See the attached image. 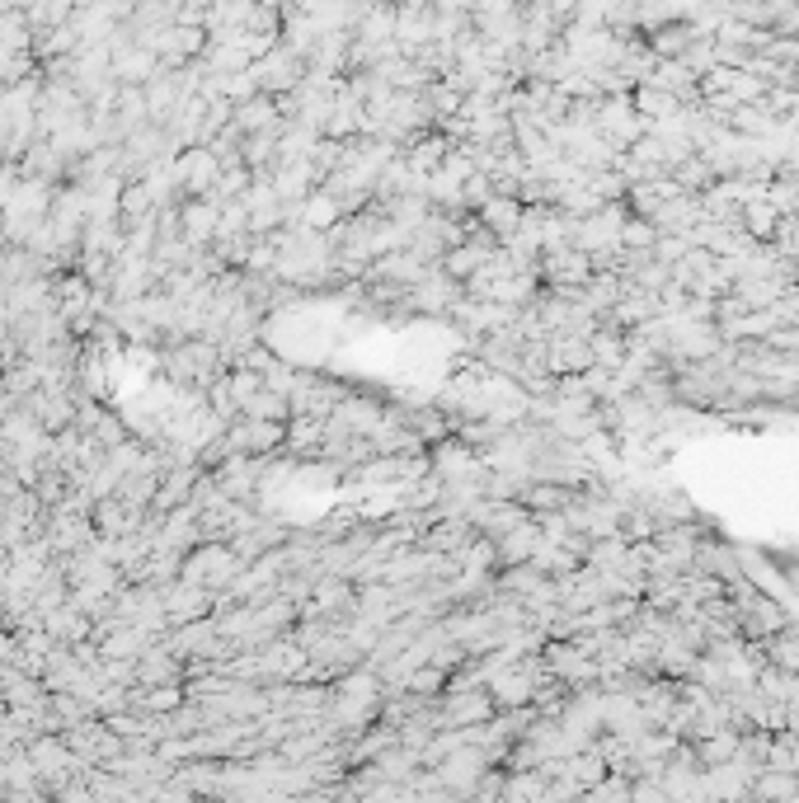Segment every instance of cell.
Listing matches in <instances>:
<instances>
[{
  "label": "cell",
  "mask_w": 799,
  "mask_h": 803,
  "mask_svg": "<svg viewBox=\"0 0 799 803\" xmlns=\"http://www.w3.org/2000/svg\"><path fill=\"white\" fill-rule=\"evenodd\" d=\"M635 109H640V118H668L677 113V95L663 85H640L635 89Z\"/></svg>",
  "instance_id": "6da1fadb"
}]
</instances>
